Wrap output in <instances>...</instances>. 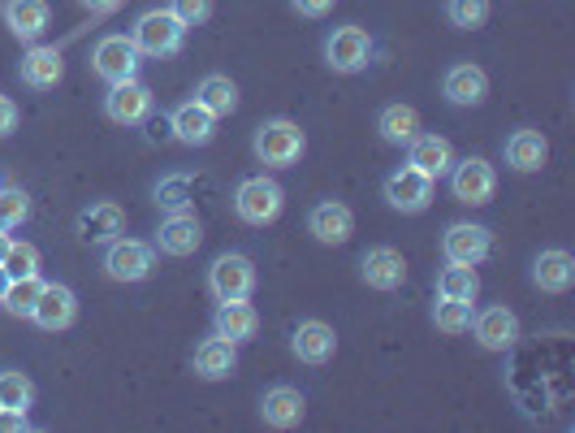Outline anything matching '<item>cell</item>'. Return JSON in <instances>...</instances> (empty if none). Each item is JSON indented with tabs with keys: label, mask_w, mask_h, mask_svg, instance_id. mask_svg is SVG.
I'll list each match as a JSON object with an SVG mask.
<instances>
[{
	"label": "cell",
	"mask_w": 575,
	"mask_h": 433,
	"mask_svg": "<svg viewBox=\"0 0 575 433\" xmlns=\"http://www.w3.org/2000/svg\"><path fill=\"white\" fill-rule=\"evenodd\" d=\"M252 152H256L260 165H269V169H286V165H294V161L307 152V135H303L298 122H290V117H269V122L256 126Z\"/></svg>",
	"instance_id": "1"
},
{
	"label": "cell",
	"mask_w": 575,
	"mask_h": 433,
	"mask_svg": "<svg viewBox=\"0 0 575 433\" xmlns=\"http://www.w3.org/2000/svg\"><path fill=\"white\" fill-rule=\"evenodd\" d=\"M182 39H187V26L169 9H148L130 30V43L139 48V56H174Z\"/></svg>",
	"instance_id": "2"
},
{
	"label": "cell",
	"mask_w": 575,
	"mask_h": 433,
	"mask_svg": "<svg viewBox=\"0 0 575 433\" xmlns=\"http://www.w3.org/2000/svg\"><path fill=\"white\" fill-rule=\"evenodd\" d=\"M282 208H286V191L273 178H265V174L260 178H243L234 187V213L247 226H269V221L282 217Z\"/></svg>",
	"instance_id": "3"
},
{
	"label": "cell",
	"mask_w": 575,
	"mask_h": 433,
	"mask_svg": "<svg viewBox=\"0 0 575 433\" xmlns=\"http://www.w3.org/2000/svg\"><path fill=\"white\" fill-rule=\"evenodd\" d=\"M368 61H372V35L363 26L346 22V26L329 30V39H324V65L333 74H359V69H368Z\"/></svg>",
	"instance_id": "4"
},
{
	"label": "cell",
	"mask_w": 575,
	"mask_h": 433,
	"mask_svg": "<svg viewBox=\"0 0 575 433\" xmlns=\"http://www.w3.org/2000/svg\"><path fill=\"white\" fill-rule=\"evenodd\" d=\"M208 291H213L217 304H226V300H252V291H256V265H252V256H243V252L217 256L213 269H208Z\"/></svg>",
	"instance_id": "5"
},
{
	"label": "cell",
	"mask_w": 575,
	"mask_h": 433,
	"mask_svg": "<svg viewBox=\"0 0 575 433\" xmlns=\"http://www.w3.org/2000/svg\"><path fill=\"white\" fill-rule=\"evenodd\" d=\"M450 191H455L459 204L481 208V204L494 200V191H498V174H494V165H489L485 156H463V161L450 165Z\"/></svg>",
	"instance_id": "6"
},
{
	"label": "cell",
	"mask_w": 575,
	"mask_h": 433,
	"mask_svg": "<svg viewBox=\"0 0 575 433\" xmlns=\"http://www.w3.org/2000/svg\"><path fill=\"white\" fill-rule=\"evenodd\" d=\"M139 48L126 39V35H104L95 48H91V69L113 87V82H130L139 78Z\"/></svg>",
	"instance_id": "7"
},
{
	"label": "cell",
	"mask_w": 575,
	"mask_h": 433,
	"mask_svg": "<svg viewBox=\"0 0 575 433\" xmlns=\"http://www.w3.org/2000/svg\"><path fill=\"white\" fill-rule=\"evenodd\" d=\"M385 204H389L394 213H407V217L424 213V208L433 204V178L420 174L416 165L394 169V174L385 178Z\"/></svg>",
	"instance_id": "8"
},
{
	"label": "cell",
	"mask_w": 575,
	"mask_h": 433,
	"mask_svg": "<svg viewBox=\"0 0 575 433\" xmlns=\"http://www.w3.org/2000/svg\"><path fill=\"white\" fill-rule=\"evenodd\" d=\"M152 104H156V95H152L148 82H139V78L113 82L108 95H104V117L117 122V126H139V122L152 117Z\"/></svg>",
	"instance_id": "9"
},
{
	"label": "cell",
	"mask_w": 575,
	"mask_h": 433,
	"mask_svg": "<svg viewBox=\"0 0 575 433\" xmlns=\"http://www.w3.org/2000/svg\"><path fill=\"white\" fill-rule=\"evenodd\" d=\"M442 95H446V104H455V109H476V104H485V95H489V74H485L476 61H459V65H450V69L442 74Z\"/></svg>",
	"instance_id": "10"
},
{
	"label": "cell",
	"mask_w": 575,
	"mask_h": 433,
	"mask_svg": "<svg viewBox=\"0 0 575 433\" xmlns=\"http://www.w3.org/2000/svg\"><path fill=\"white\" fill-rule=\"evenodd\" d=\"M104 273L113 282H143L152 273V247L139 243V239H126V234L113 239L104 247Z\"/></svg>",
	"instance_id": "11"
},
{
	"label": "cell",
	"mask_w": 575,
	"mask_h": 433,
	"mask_svg": "<svg viewBox=\"0 0 575 433\" xmlns=\"http://www.w3.org/2000/svg\"><path fill=\"white\" fill-rule=\"evenodd\" d=\"M442 252H446V260H455V265H481V260L494 252V234H489V226L455 221V226L442 234Z\"/></svg>",
	"instance_id": "12"
},
{
	"label": "cell",
	"mask_w": 575,
	"mask_h": 433,
	"mask_svg": "<svg viewBox=\"0 0 575 433\" xmlns=\"http://www.w3.org/2000/svg\"><path fill=\"white\" fill-rule=\"evenodd\" d=\"M74 317H78V295L69 286H61V282H43V291H39V300L30 308V321L39 330L56 334V330H69Z\"/></svg>",
	"instance_id": "13"
},
{
	"label": "cell",
	"mask_w": 575,
	"mask_h": 433,
	"mask_svg": "<svg viewBox=\"0 0 575 433\" xmlns=\"http://www.w3.org/2000/svg\"><path fill=\"white\" fill-rule=\"evenodd\" d=\"M468 330L476 334V343H481L485 352H511V347L520 343V317H515L511 308H502V304L476 313Z\"/></svg>",
	"instance_id": "14"
},
{
	"label": "cell",
	"mask_w": 575,
	"mask_h": 433,
	"mask_svg": "<svg viewBox=\"0 0 575 433\" xmlns=\"http://www.w3.org/2000/svg\"><path fill=\"white\" fill-rule=\"evenodd\" d=\"M307 230H311L316 243L342 247V243L355 234V213H350L342 200H320V204L307 213Z\"/></svg>",
	"instance_id": "15"
},
{
	"label": "cell",
	"mask_w": 575,
	"mask_h": 433,
	"mask_svg": "<svg viewBox=\"0 0 575 433\" xmlns=\"http://www.w3.org/2000/svg\"><path fill=\"white\" fill-rule=\"evenodd\" d=\"M17 78H22L30 91H52V87L65 78V56H61V48H52V43H30V52H26L22 65H17Z\"/></svg>",
	"instance_id": "16"
},
{
	"label": "cell",
	"mask_w": 575,
	"mask_h": 433,
	"mask_svg": "<svg viewBox=\"0 0 575 433\" xmlns=\"http://www.w3.org/2000/svg\"><path fill=\"white\" fill-rule=\"evenodd\" d=\"M169 135L187 148H204L217 139V117L200 104V100H182L174 113H169Z\"/></svg>",
	"instance_id": "17"
},
{
	"label": "cell",
	"mask_w": 575,
	"mask_h": 433,
	"mask_svg": "<svg viewBox=\"0 0 575 433\" xmlns=\"http://www.w3.org/2000/svg\"><path fill=\"white\" fill-rule=\"evenodd\" d=\"M0 17L13 30V39L39 43L43 30H48V22H52V9H48V0H4L0 4Z\"/></svg>",
	"instance_id": "18"
},
{
	"label": "cell",
	"mask_w": 575,
	"mask_h": 433,
	"mask_svg": "<svg viewBox=\"0 0 575 433\" xmlns=\"http://www.w3.org/2000/svg\"><path fill=\"white\" fill-rule=\"evenodd\" d=\"M359 278H363L372 291H398L403 278H407V260H403V252H394V247H368V252L359 256Z\"/></svg>",
	"instance_id": "19"
},
{
	"label": "cell",
	"mask_w": 575,
	"mask_h": 433,
	"mask_svg": "<svg viewBox=\"0 0 575 433\" xmlns=\"http://www.w3.org/2000/svg\"><path fill=\"white\" fill-rule=\"evenodd\" d=\"M126 234V213L117 204H91L78 213V239L91 247H108L113 239Z\"/></svg>",
	"instance_id": "20"
},
{
	"label": "cell",
	"mask_w": 575,
	"mask_h": 433,
	"mask_svg": "<svg viewBox=\"0 0 575 433\" xmlns=\"http://www.w3.org/2000/svg\"><path fill=\"white\" fill-rule=\"evenodd\" d=\"M204 243V226L195 213H169L161 221V234H156V247L165 256H195Z\"/></svg>",
	"instance_id": "21"
},
{
	"label": "cell",
	"mask_w": 575,
	"mask_h": 433,
	"mask_svg": "<svg viewBox=\"0 0 575 433\" xmlns=\"http://www.w3.org/2000/svg\"><path fill=\"white\" fill-rule=\"evenodd\" d=\"M290 352H294L298 365H329L333 352H337V334L324 321H303L290 334Z\"/></svg>",
	"instance_id": "22"
},
{
	"label": "cell",
	"mask_w": 575,
	"mask_h": 433,
	"mask_svg": "<svg viewBox=\"0 0 575 433\" xmlns=\"http://www.w3.org/2000/svg\"><path fill=\"white\" fill-rule=\"evenodd\" d=\"M407 165H416L420 174H429V178L437 182V178L450 174L455 148H450V139H442V135H416V139L407 143Z\"/></svg>",
	"instance_id": "23"
},
{
	"label": "cell",
	"mask_w": 575,
	"mask_h": 433,
	"mask_svg": "<svg viewBox=\"0 0 575 433\" xmlns=\"http://www.w3.org/2000/svg\"><path fill=\"white\" fill-rule=\"evenodd\" d=\"M213 334L230 339L234 347H239V343H252V339L260 334V313H256L247 300H226V304L217 308V317H213Z\"/></svg>",
	"instance_id": "24"
},
{
	"label": "cell",
	"mask_w": 575,
	"mask_h": 433,
	"mask_svg": "<svg viewBox=\"0 0 575 433\" xmlns=\"http://www.w3.org/2000/svg\"><path fill=\"white\" fill-rule=\"evenodd\" d=\"M572 282H575L572 252L550 247V252H541V256L533 260V286H537V291H546V295H567Z\"/></svg>",
	"instance_id": "25"
},
{
	"label": "cell",
	"mask_w": 575,
	"mask_h": 433,
	"mask_svg": "<svg viewBox=\"0 0 575 433\" xmlns=\"http://www.w3.org/2000/svg\"><path fill=\"white\" fill-rule=\"evenodd\" d=\"M260 417H265L269 430H294L307 417V399L294 386H269L265 399H260Z\"/></svg>",
	"instance_id": "26"
},
{
	"label": "cell",
	"mask_w": 575,
	"mask_h": 433,
	"mask_svg": "<svg viewBox=\"0 0 575 433\" xmlns=\"http://www.w3.org/2000/svg\"><path fill=\"white\" fill-rule=\"evenodd\" d=\"M195 373L204 378V382H226L234 369H239V347L230 343V339H221V334H213V339H204L200 347H195Z\"/></svg>",
	"instance_id": "27"
},
{
	"label": "cell",
	"mask_w": 575,
	"mask_h": 433,
	"mask_svg": "<svg viewBox=\"0 0 575 433\" xmlns=\"http://www.w3.org/2000/svg\"><path fill=\"white\" fill-rule=\"evenodd\" d=\"M546 161H550V143H546V135L541 130H515L511 139H507V165L515 169V174H537V169H546Z\"/></svg>",
	"instance_id": "28"
},
{
	"label": "cell",
	"mask_w": 575,
	"mask_h": 433,
	"mask_svg": "<svg viewBox=\"0 0 575 433\" xmlns=\"http://www.w3.org/2000/svg\"><path fill=\"white\" fill-rule=\"evenodd\" d=\"M195 100H200L213 117H230V113L239 109V82H234L230 74H208V78H200Z\"/></svg>",
	"instance_id": "29"
},
{
	"label": "cell",
	"mask_w": 575,
	"mask_h": 433,
	"mask_svg": "<svg viewBox=\"0 0 575 433\" xmlns=\"http://www.w3.org/2000/svg\"><path fill=\"white\" fill-rule=\"evenodd\" d=\"M376 130H381L385 143L407 148V143L420 135V113H416L411 104H385L381 117H376Z\"/></svg>",
	"instance_id": "30"
},
{
	"label": "cell",
	"mask_w": 575,
	"mask_h": 433,
	"mask_svg": "<svg viewBox=\"0 0 575 433\" xmlns=\"http://www.w3.org/2000/svg\"><path fill=\"white\" fill-rule=\"evenodd\" d=\"M437 295H450V300H476L481 295V278H476V265H446L437 273Z\"/></svg>",
	"instance_id": "31"
},
{
	"label": "cell",
	"mask_w": 575,
	"mask_h": 433,
	"mask_svg": "<svg viewBox=\"0 0 575 433\" xmlns=\"http://www.w3.org/2000/svg\"><path fill=\"white\" fill-rule=\"evenodd\" d=\"M39 291H43L39 273H30V278H9V286H4V295H0V308L13 313V317H30Z\"/></svg>",
	"instance_id": "32"
},
{
	"label": "cell",
	"mask_w": 575,
	"mask_h": 433,
	"mask_svg": "<svg viewBox=\"0 0 575 433\" xmlns=\"http://www.w3.org/2000/svg\"><path fill=\"white\" fill-rule=\"evenodd\" d=\"M433 326H437L442 334H468V326H472V304H468V300L437 295V304H433Z\"/></svg>",
	"instance_id": "33"
},
{
	"label": "cell",
	"mask_w": 575,
	"mask_h": 433,
	"mask_svg": "<svg viewBox=\"0 0 575 433\" xmlns=\"http://www.w3.org/2000/svg\"><path fill=\"white\" fill-rule=\"evenodd\" d=\"M489 13H494L489 0H446V17L459 30H481L489 22Z\"/></svg>",
	"instance_id": "34"
},
{
	"label": "cell",
	"mask_w": 575,
	"mask_h": 433,
	"mask_svg": "<svg viewBox=\"0 0 575 433\" xmlns=\"http://www.w3.org/2000/svg\"><path fill=\"white\" fill-rule=\"evenodd\" d=\"M156 204H161L165 213H191V178L174 174V178L156 182Z\"/></svg>",
	"instance_id": "35"
},
{
	"label": "cell",
	"mask_w": 575,
	"mask_h": 433,
	"mask_svg": "<svg viewBox=\"0 0 575 433\" xmlns=\"http://www.w3.org/2000/svg\"><path fill=\"white\" fill-rule=\"evenodd\" d=\"M30 217V195L22 187H0V230H13Z\"/></svg>",
	"instance_id": "36"
},
{
	"label": "cell",
	"mask_w": 575,
	"mask_h": 433,
	"mask_svg": "<svg viewBox=\"0 0 575 433\" xmlns=\"http://www.w3.org/2000/svg\"><path fill=\"white\" fill-rule=\"evenodd\" d=\"M30 399H35V386H30V378L26 373H0V408H30Z\"/></svg>",
	"instance_id": "37"
},
{
	"label": "cell",
	"mask_w": 575,
	"mask_h": 433,
	"mask_svg": "<svg viewBox=\"0 0 575 433\" xmlns=\"http://www.w3.org/2000/svg\"><path fill=\"white\" fill-rule=\"evenodd\" d=\"M0 269H4L9 278H30V273H39V252H35L30 243H9Z\"/></svg>",
	"instance_id": "38"
},
{
	"label": "cell",
	"mask_w": 575,
	"mask_h": 433,
	"mask_svg": "<svg viewBox=\"0 0 575 433\" xmlns=\"http://www.w3.org/2000/svg\"><path fill=\"white\" fill-rule=\"evenodd\" d=\"M169 13L182 26H204L213 17V0H169Z\"/></svg>",
	"instance_id": "39"
},
{
	"label": "cell",
	"mask_w": 575,
	"mask_h": 433,
	"mask_svg": "<svg viewBox=\"0 0 575 433\" xmlns=\"http://www.w3.org/2000/svg\"><path fill=\"white\" fill-rule=\"evenodd\" d=\"M333 4H337V0H290V9H294L298 17H324V13H333Z\"/></svg>",
	"instance_id": "40"
},
{
	"label": "cell",
	"mask_w": 575,
	"mask_h": 433,
	"mask_svg": "<svg viewBox=\"0 0 575 433\" xmlns=\"http://www.w3.org/2000/svg\"><path fill=\"white\" fill-rule=\"evenodd\" d=\"M26 430H30V421H26L22 408H0V433H26Z\"/></svg>",
	"instance_id": "41"
},
{
	"label": "cell",
	"mask_w": 575,
	"mask_h": 433,
	"mask_svg": "<svg viewBox=\"0 0 575 433\" xmlns=\"http://www.w3.org/2000/svg\"><path fill=\"white\" fill-rule=\"evenodd\" d=\"M17 117H22V113H17V104H13L9 95H0V139L17 130Z\"/></svg>",
	"instance_id": "42"
},
{
	"label": "cell",
	"mask_w": 575,
	"mask_h": 433,
	"mask_svg": "<svg viewBox=\"0 0 575 433\" xmlns=\"http://www.w3.org/2000/svg\"><path fill=\"white\" fill-rule=\"evenodd\" d=\"M82 4H87L91 13H100V17H104V13H117L126 0H82Z\"/></svg>",
	"instance_id": "43"
},
{
	"label": "cell",
	"mask_w": 575,
	"mask_h": 433,
	"mask_svg": "<svg viewBox=\"0 0 575 433\" xmlns=\"http://www.w3.org/2000/svg\"><path fill=\"white\" fill-rule=\"evenodd\" d=\"M9 243H13V239H9V230H0V260H4V252H9Z\"/></svg>",
	"instance_id": "44"
},
{
	"label": "cell",
	"mask_w": 575,
	"mask_h": 433,
	"mask_svg": "<svg viewBox=\"0 0 575 433\" xmlns=\"http://www.w3.org/2000/svg\"><path fill=\"white\" fill-rule=\"evenodd\" d=\"M4 286H9V273H4V269H0V295H4Z\"/></svg>",
	"instance_id": "45"
}]
</instances>
